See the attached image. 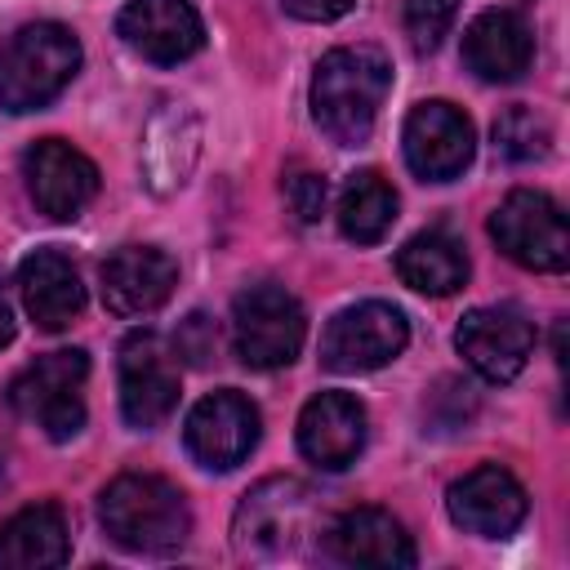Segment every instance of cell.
Here are the masks:
<instances>
[{
  "instance_id": "obj_1",
  "label": "cell",
  "mask_w": 570,
  "mask_h": 570,
  "mask_svg": "<svg viewBox=\"0 0 570 570\" xmlns=\"http://www.w3.org/2000/svg\"><path fill=\"white\" fill-rule=\"evenodd\" d=\"M392 89V62L374 45H338L316 62L312 120L338 147H361Z\"/></svg>"
},
{
  "instance_id": "obj_8",
  "label": "cell",
  "mask_w": 570,
  "mask_h": 570,
  "mask_svg": "<svg viewBox=\"0 0 570 570\" xmlns=\"http://www.w3.org/2000/svg\"><path fill=\"white\" fill-rule=\"evenodd\" d=\"M410 343V321L401 307L392 303H356L343 307L325 334H321V365L338 370V374H361V370H379L387 361H396Z\"/></svg>"
},
{
  "instance_id": "obj_3",
  "label": "cell",
  "mask_w": 570,
  "mask_h": 570,
  "mask_svg": "<svg viewBox=\"0 0 570 570\" xmlns=\"http://www.w3.org/2000/svg\"><path fill=\"white\" fill-rule=\"evenodd\" d=\"M80 71V40L62 22H27L0 45V107L40 111Z\"/></svg>"
},
{
  "instance_id": "obj_23",
  "label": "cell",
  "mask_w": 570,
  "mask_h": 570,
  "mask_svg": "<svg viewBox=\"0 0 570 570\" xmlns=\"http://www.w3.org/2000/svg\"><path fill=\"white\" fill-rule=\"evenodd\" d=\"M396 276L419 294L445 298L468 281V254L450 232H419L401 245Z\"/></svg>"
},
{
  "instance_id": "obj_12",
  "label": "cell",
  "mask_w": 570,
  "mask_h": 570,
  "mask_svg": "<svg viewBox=\"0 0 570 570\" xmlns=\"http://www.w3.org/2000/svg\"><path fill=\"white\" fill-rule=\"evenodd\" d=\"M258 405L249 396H240L236 387L209 392L205 401H196V410L187 414V450L200 468L227 472L236 463H245V454L258 445Z\"/></svg>"
},
{
  "instance_id": "obj_13",
  "label": "cell",
  "mask_w": 570,
  "mask_h": 570,
  "mask_svg": "<svg viewBox=\"0 0 570 570\" xmlns=\"http://www.w3.org/2000/svg\"><path fill=\"white\" fill-rule=\"evenodd\" d=\"M22 174H27V191L36 209L58 223L76 218L98 196V165L62 138H40L22 156Z\"/></svg>"
},
{
  "instance_id": "obj_5",
  "label": "cell",
  "mask_w": 570,
  "mask_h": 570,
  "mask_svg": "<svg viewBox=\"0 0 570 570\" xmlns=\"http://www.w3.org/2000/svg\"><path fill=\"white\" fill-rule=\"evenodd\" d=\"M312 490L294 476H267L258 481L236 517H232V543L245 561H276V557H289L298 548V539L307 534L312 525Z\"/></svg>"
},
{
  "instance_id": "obj_26",
  "label": "cell",
  "mask_w": 570,
  "mask_h": 570,
  "mask_svg": "<svg viewBox=\"0 0 570 570\" xmlns=\"http://www.w3.org/2000/svg\"><path fill=\"white\" fill-rule=\"evenodd\" d=\"M459 4L463 0H405V36H410L414 53H432L445 40Z\"/></svg>"
},
{
  "instance_id": "obj_18",
  "label": "cell",
  "mask_w": 570,
  "mask_h": 570,
  "mask_svg": "<svg viewBox=\"0 0 570 570\" xmlns=\"http://www.w3.org/2000/svg\"><path fill=\"white\" fill-rule=\"evenodd\" d=\"M18 294H22L27 316H31L40 330H49V334L67 330V325L85 312L80 272H76V263H71L67 254H58V249H36V254L22 258V267H18Z\"/></svg>"
},
{
  "instance_id": "obj_19",
  "label": "cell",
  "mask_w": 570,
  "mask_h": 570,
  "mask_svg": "<svg viewBox=\"0 0 570 570\" xmlns=\"http://www.w3.org/2000/svg\"><path fill=\"white\" fill-rule=\"evenodd\" d=\"M534 58V36L521 13L512 9H485L468 31H463V62L472 76L490 85L517 80Z\"/></svg>"
},
{
  "instance_id": "obj_9",
  "label": "cell",
  "mask_w": 570,
  "mask_h": 570,
  "mask_svg": "<svg viewBox=\"0 0 570 570\" xmlns=\"http://www.w3.org/2000/svg\"><path fill=\"white\" fill-rule=\"evenodd\" d=\"M178 405V365L160 334L134 330L120 343V414L129 428H160Z\"/></svg>"
},
{
  "instance_id": "obj_28",
  "label": "cell",
  "mask_w": 570,
  "mask_h": 570,
  "mask_svg": "<svg viewBox=\"0 0 570 570\" xmlns=\"http://www.w3.org/2000/svg\"><path fill=\"white\" fill-rule=\"evenodd\" d=\"M218 352V334H214V321L205 312H191L178 334H174V356H183L187 365H209Z\"/></svg>"
},
{
  "instance_id": "obj_25",
  "label": "cell",
  "mask_w": 570,
  "mask_h": 570,
  "mask_svg": "<svg viewBox=\"0 0 570 570\" xmlns=\"http://www.w3.org/2000/svg\"><path fill=\"white\" fill-rule=\"evenodd\" d=\"M494 147L508 160H543L552 151V129L534 107H508L494 120Z\"/></svg>"
},
{
  "instance_id": "obj_22",
  "label": "cell",
  "mask_w": 570,
  "mask_h": 570,
  "mask_svg": "<svg viewBox=\"0 0 570 570\" xmlns=\"http://www.w3.org/2000/svg\"><path fill=\"white\" fill-rule=\"evenodd\" d=\"M71 552L67 521L53 503H31L0 521V570H49Z\"/></svg>"
},
{
  "instance_id": "obj_7",
  "label": "cell",
  "mask_w": 570,
  "mask_h": 570,
  "mask_svg": "<svg viewBox=\"0 0 570 570\" xmlns=\"http://www.w3.org/2000/svg\"><path fill=\"white\" fill-rule=\"evenodd\" d=\"M490 236L499 240V249L530 267V272H566L570 263V232H566V214L552 196L543 191H512L494 214H490Z\"/></svg>"
},
{
  "instance_id": "obj_10",
  "label": "cell",
  "mask_w": 570,
  "mask_h": 570,
  "mask_svg": "<svg viewBox=\"0 0 570 570\" xmlns=\"http://www.w3.org/2000/svg\"><path fill=\"white\" fill-rule=\"evenodd\" d=\"M454 347L485 383H512L534 352V325L512 303L472 307L454 330Z\"/></svg>"
},
{
  "instance_id": "obj_21",
  "label": "cell",
  "mask_w": 570,
  "mask_h": 570,
  "mask_svg": "<svg viewBox=\"0 0 570 570\" xmlns=\"http://www.w3.org/2000/svg\"><path fill=\"white\" fill-rule=\"evenodd\" d=\"M196 151H200V120L178 107V102H165L151 125H147V138H142V178L156 196H169L174 187L187 183L191 165H196Z\"/></svg>"
},
{
  "instance_id": "obj_11",
  "label": "cell",
  "mask_w": 570,
  "mask_h": 570,
  "mask_svg": "<svg viewBox=\"0 0 570 570\" xmlns=\"http://www.w3.org/2000/svg\"><path fill=\"white\" fill-rule=\"evenodd\" d=\"M401 142H405V165L423 183H450V178H459L472 165V151H476L472 120L454 102H441V98L419 102L405 116Z\"/></svg>"
},
{
  "instance_id": "obj_6",
  "label": "cell",
  "mask_w": 570,
  "mask_h": 570,
  "mask_svg": "<svg viewBox=\"0 0 570 570\" xmlns=\"http://www.w3.org/2000/svg\"><path fill=\"white\" fill-rule=\"evenodd\" d=\"M307 316L285 285H249L232 303V347L249 370H281L298 356Z\"/></svg>"
},
{
  "instance_id": "obj_16",
  "label": "cell",
  "mask_w": 570,
  "mask_h": 570,
  "mask_svg": "<svg viewBox=\"0 0 570 570\" xmlns=\"http://www.w3.org/2000/svg\"><path fill=\"white\" fill-rule=\"evenodd\" d=\"M178 285V263L156 245H125L102 263V303L116 316L156 312Z\"/></svg>"
},
{
  "instance_id": "obj_4",
  "label": "cell",
  "mask_w": 570,
  "mask_h": 570,
  "mask_svg": "<svg viewBox=\"0 0 570 570\" xmlns=\"http://www.w3.org/2000/svg\"><path fill=\"white\" fill-rule=\"evenodd\" d=\"M85 379L89 356L80 347L45 352L9 383V405L45 428L49 441H71L85 428Z\"/></svg>"
},
{
  "instance_id": "obj_2",
  "label": "cell",
  "mask_w": 570,
  "mask_h": 570,
  "mask_svg": "<svg viewBox=\"0 0 570 570\" xmlns=\"http://www.w3.org/2000/svg\"><path fill=\"white\" fill-rule=\"evenodd\" d=\"M98 521L125 552L165 557L178 552L191 534L187 499L174 481L151 472H125L98 494Z\"/></svg>"
},
{
  "instance_id": "obj_27",
  "label": "cell",
  "mask_w": 570,
  "mask_h": 570,
  "mask_svg": "<svg viewBox=\"0 0 570 570\" xmlns=\"http://www.w3.org/2000/svg\"><path fill=\"white\" fill-rule=\"evenodd\" d=\"M285 205L298 223H316L325 214V178L312 169H294L285 174Z\"/></svg>"
},
{
  "instance_id": "obj_29",
  "label": "cell",
  "mask_w": 570,
  "mask_h": 570,
  "mask_svg": "<svg viewBox=\"0 0 570 570\" xmlns=\"http://www.w3.org/2000/svg\"><path fill=\"white\" fill-rule=\"evenodd\" d=\"M281 4L303 22H334L352 9V0H281Z\"/></svg>"
},
{
  "instance_id": "obj_15",
  "label": "cell",
  "mask_w": 570,
  "mask_h": 570,
  "mask_svg": "<svg viewBox=\"0 0 570 570\" xmlns=\"http://www.w3.org/2000/svg\"><path fill=\"white\" fill-rule=\"evenodd\" d=\"M116 31L138 58L160 67H174L205 45L200 13L187 0H129L116 18Z\"/></svg>"
},
{
  "instance_id": "obj_20",
  "label": "cell",
  "mask_w": 570,
  "mask_h": 570,
  "mask_svg": "<svg viewBox=\"0 0 570 570\" xmlns=\"http://www.w3.org/2000/svg\"><path fill=\"white\" fill-rule=\"evenodd\" d=\"M330 552L343 566H379L405 570L414 566V543L405 525L383 508H352L330 525Z\"/></svg>"
},
{
  "instance_id": "obj_14",
  "label": "cell",
  "mask_w": 570,
  "mask_h": 570,
  "mask_svg": "<svg viewBox=\"0 0 570 570\" xmlns=\"http://www.w3.org/2000/svg\"><path fill=\"white\" fill-rule=\"evenodd\" d=\"M445 508H450V521L459 530L481 534V539H503L525 521L530 499H525L521 481L508 468L481 463V468H472L468 476H459L450 485Z\"/></svg>"
},
{
  "instance_id": "obj_17",
  "label": "cell",
  "mask_w": 570,
  "mask_h": 570,
  "mask_svg": "<svg viewBox=\"0 0 570 570\" xmlns=\"http://www.w3.org/2000/svg\"><path fill=\"white\" fill-rule=\"evenodd\" d=\"M298 450L316 468H347L365 450V410L347 392H316L298 414Z\"/></svg>"
},
{
  "instance_id": "obj_24",
  "label": "cell",
  "mask_w": 570,
  "mask_h": 570,
  "mask_svg": "<svg viewBox=\"0 0 570 570\" xmlns=\"http://www.w3.org/2000/svg\"><path fill=\"white\" fill-rule=\"evenodd\" d=\"M396 223V191L383 174L361 169L338 191V232L356 245H374Z\"/></svg>"
},
{
  "instance_id": "obj_30",
  "label": "cell",
  "mask_w": 570,
  "mask_h": 570,
  "mask_svg": "<svg viewBox=\"0 0 570 570\" xmlns=\"http://www.w3.org/2000/svg\"><path fill=\"white\" fill-rule=\"evenodd\" d=\"M13 330H18V325H13V307H9V303H4V294H0V347H9V343H13Z\"/></svg>"
}]
</instances>
